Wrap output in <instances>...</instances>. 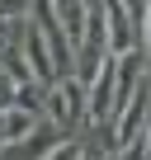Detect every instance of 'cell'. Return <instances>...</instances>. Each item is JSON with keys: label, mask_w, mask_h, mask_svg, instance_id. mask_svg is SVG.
Masks as SVG:
<instances>
[{"label": "cell", "mask_w": 151, "mask_h": 160, "mask_svg": "<svg viewBox=\"0 0 151 160\" xmlns=\"http://www.w3.org/2000/svg\"><path fill=\"white\" fill-rule=\"evenodd\" d=\"M43 118L57 122V127H71L85 118V85L76 75H57L47 85V99H43Z\"/></svg>", "instance_id": "6da1fadb"}, {"label": "cell", "mask_w": 151, "mask_h": 160, "mask_svg": "<svg viewBox=\"0 0 151 160\" xmlns=\"http://www.w3.org/2000/svg\"><path fill=\"white\" fill-rule=\"evenodd\" d=\"M146 113H151V85L142 80V90L113 113V146H109V151H123L128 141H137V137L146 132Z\"/></svg>", "instance_id": "7a4b0ae2"}, {"label": "cell", "mask_w": 151, "mask_h": 160, "mask_svg": "<svg viewBox=\"0 0 151 160\" xmlns=\"http://www.w3.org/2000/svg\"><path fill=\"white\" fill-rule=\"evenodd\" d=\"M113 85H118V61L109 57L99 75L85 85V118L90 122H113Z\"/></svg>", "instance_id": "3957f363"}, {"label": "cell", "mask_w": 151, "mask_h": 160, "mask_svg": "<svg viewBox=\"0 0 151 160\" xmlns=\"http://www.w3.org/2000/svg\"><path fill=\"white\" fill-rule=\"evenodd\" d=\"M104 19H109V57H123V52L142 47V28L128 14L123 0H104Z\"/></svg>", "instance_id": "277c9868"}, {"label": "cell", "mask_w": 151, "mask_h": 160, "mask_svg": "<svg viewBox=\"0 0 151 160\" xmlns=\"http://www.w3.org/2000/svg\"><path fill=\"white\" fill-rule=\"evenodd\" d=\"M38 122H43V113H38V108L10 104V108H5V141H10V146H14V141H29V137L38 132Z\"/></svg>", "instance_id": "5b68a950"}, {"label": "cell", "mask_w": 151, "mask_h": 160, "mask_svg": "<svg viewBox=\"0 0 151 160\" xmlns=\"http://www.w3.org/2000/svg\"><path fill=\"white\" fill-rule=\"evenodd\" d=\"M38 160H81V146H76V141H52Z\"/></svg>", "instance_id": "8992f818"}, {"label": "cell", "mask_w": 151, "mask_h": 160, "mask_svg": "<svg viewBox=\"0 0 151 160\" xmlns=\"http://www.w3.org/2000/svg\"><path fill=\"white\" fill-rule=\"evenodd\" d=\"M0 10H5V19H29L33 0H0Z\"/></svg>", "instance_id": "52a82bcc"}, {"label": "cell", "mask_w": 151, "mask_h": 160, "mask_svg": "<svg viewBox=\"0 0 151 160\" xmlns=\"http://www.w3.org/2000/svg\"><path fill=\"white\" fill-rule=\"evenodd\" d=\"M81 160H109V151H99V146H85V151H81Z\"/></svg>", "instance_id": "ba28073f"}, {"label": "cell", "mask_w": 151, "mask_h": 160, "mask_svg": "<svg viewBox=\"0 0 151 160\" xmlns=\"http://www.w3.org/2000/svg\"><path fill=\"white\" fill-rule=\"evenodd\" d=\"M142 38H146V47H151V0H146V19H142Z\"/></svg>", "instance_id": "9c48e42d"}, {"label": "cell", "mask_w": 151, "mask_h": 160, "mask_svg": "<svg viewBox=\"0 0 151 160\" xmlns=\"http://www.w3.org/2000/svg\"><path fill=\"white\" fill-rule=\"evenodd\" d=\"M5 108H10V104H5ZM5 108H0V151L10 146V141H5Z\"/></svg>", "instance_id": "30bf717a"}, {"label": "cell", "mask_w": 151, "mask_h": 160, "mask_svg": "<svg viewBox=\"0 0 151 160\" xmlns=\"http://www.w3.org/2000/svg\"><path fill=\"white\" fill-rule=\"evenodd\" d=\"M0 24H10V19H5V10H0Z\"/></svg>", "instance_id": "8fae6325"}]
</instances>
